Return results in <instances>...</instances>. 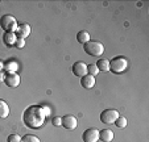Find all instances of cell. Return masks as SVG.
Returning a JSON list of instances; mask_svg holds the SVG:
<instances>
[{
  "label": "cell",
  "instance_id": "cell-8",
  "mask_svg": "<svg viewBox=\"0 0 149 142\" xmlns=\"http://www.w3.org/2000/svg\"><path fill=\"white\" fill-rule=\"evenodd\" d=\"M77 125H78V121H77V118L74 116L66 114V116L62 117V126L65 129H68V130H74V129L77 128Z\"/></svg>",
  "mask_w": 149,
  "mask_h": 142
},
{
  "label": "cell",
  "instance_id": "cell-16",
  "mask_svg": "<svg viewBox=\"0 0 149 142\" xmlns=\"http://www.w3.org/2000/svg\"><path fill=\"white\" fill-rule=\"evenodd\" d=\"M96 67L99 69V71H110V61L108 59H99L96 62Z\"/></svg>",
  "mask_w": 149,
  "mask_h": 142
},
{
  "label": "cell",
  "instance_id": "cell-25",
  "mask_svg": "<svg viewBox=\"0 0 149 142\" xmlns=\"http://www.w3.org/2000/svg\"><path fill=\"white\" fill-rule=\"evenodd\" d=\"M3 70H4V62L0 61V71H3Z\"/></svg>",
  "mask_w": 149,
  "mask_h": 142
},
{
  "label": "cell",
  "instance_id": "cell-2",
  "mask_svg": "<svg viewBox=\"0 0 149 142\" xmlns=\"http://www.w3.org/2000/svg\"><path fill=\"white\" fill-rule=\"evenodd\" d=\"M128 69V61L124 57H115L110 61V71L113 74H121Z\"/></svg>",
  "mask_w": 149,
  "mask_h": 142
},
{
  "label": "cell",
  "instance_id": "cell-23",
  "mask_svg": "<svg viewBox=\"0 0 149 142\" xmlns=\"http://www.w3.org/2000/svg\"><path fill=\"white\" fill-rule=\"evenodd\" d=\"M24 46H25V39L17 38L16 39V44H15V47H17V49H23Z\"/></svg>",
  "mask_w": 149,
  "mask_h": 142
},
{
  "label": "cell",
  "instance_id": "cell-22",
  "mask_svg": "<svg viewBox=\"0 0 149 142\" xmlns=\"http://www.w3.org/2000/svg\"><path fill=\"white\" fill-rule=\"evenodd\" d=\"M52 124H53L54 126H62V117H59V116L53 117V120H52Z\"/></svg>",
  "mask_w": 149,
  "mask_h": 142
},
{
  "label": "cell",
  "instance_id": "cell-13",
  "mask_svg": "<svg viewBox=\"0 0 149 142\" xmlns=\"http://www.w3.org/2000/svg\"><path fill=\"white\" fill-rule=\"evenodd\" d=\"M16 39H17V36L16 33H11V32H4L3 34V41L7 46H15L16 44Z\"/></svg>",
  "mask_w": 149,
  "mask_h": 142
},
{
  "label": "cell",
  "instance_id": "cell-6",
  "mask_svg": "<svg viewBox=\"0 0 149 142\" xmlns=\"http://www.w3.org/2000/svg\"><path fill=\"white\" fill-rule=\"evenodd\" d=\"M20 82H21V79H20V76H19V74H17V73H8V74H6L4 83H6L7 87H9V88H16V87H19Z\"/></svg>",
  "mask_w": 149,
  "mask_h": 142
},
{
  "label": "cell",
  "instance_id": "cell-24",
  "mask_svg": "<svg viewBox=\"0 0 149 142\" xmlns=\"http://www.w3.org/2000/svg\"><path fill=\"white\" fill-rule=\"evenodd\" d=\"M4 79H6V74L3 71H0V82H4Z\"/></svg>",
  "mask_w": 149,
  "mask_h": 142
},
{
  "label": "cell",
  "instance_id": "cell-12",
  "mask_svg": "<svg viewBox=\"0 0 149 142\" xmlns=\"http://www.w3.org/2000/svg\"><path fill=\"white\" fill-rule=\"evenodd\" d=\"M113 132L111 129H103L99 130V139H102L103 142H112L113 139Z\"/></svg>",
  "mask_w": 149,
  "mask_h": 142
},
{
  "label": "cell",
  "instance_id": "cell-5",
  "mask_svg": "<svg viewBox=\"0 0 149 142\" xmlns=\"http://www.w3.org/2000/svg\"><path fill=\"white\" fill-rule=\"evenodd\" d=\"M119 117V112L116 109H106L100 113V121L103 124H113Z\"/></svg>",
  "mask_w": 149,
  "mask_h": 142
},
{
  "label": "cell",
  "instance_id": "cell-7",
  "mask_svg": "<svg viewBox=\"0 0 149 142\" xmlns=\"http://www.w3.org/2000/svg\"><path fill=\"white\" fill-rule=\"evenodd\" d=\"M83 142H98L99 141V130L96 128H90L83 132Z\"/></svg>",
  "mask_w": 149,
  "mask_h": 142
},
{
  "label": "cell",
  "instance_id": "cell-14",
  "mask_svg": "<svg viewBox=\"0 0 149 142\" xmlns=\"http://www.w3.org/2000/svg\"><path fill=\"white\" fill-rule=\"evenodd\" d=\"M9 116V107L4 100L0 99V118H7Z\"/></svg>",
  "mask_w": 149,
  "mask_h": 142
},
{
  "label": "cell",
  "instance_id": "cell-1",
  "mask_svg": "<svg viewBox=\"0 0 149 142\" xmlns=\"http://www.w3.org/2000/svg\"><path fill=\"white\" fill-rule=\"evenodd\" d=\"M49 109L40 105H31L25 109L23 114V121L29 129H40L45 124L46 116L49 114Z\"/></svg>",
  "mask_w": 149,
  "mask_h": 142
},
{
  "label": "cell",
  "instance_id": "cell-15",
  "mask_svg": "<svg viewBox=\"0 0 149 142\" xmlns=\"http://www.w3.org/2000/svg\"><path fill=\"white\" fill-rule=\"evenodd\" d=\"M77 39H78L79 44H87L88 41H91L90 39V34H88V32L86 30H81L78 32V34H77Z\"/></svg>",
  "mask_w": 149,
  "mask_h": 142
},
{
  "label": "cell",
  "instance_id": "cell-20",
  "mask_svg": "<svg viewBox=\"0 0 149 142\" xmlns=\"http://www.w3.org/2000/svg\"><path fill=\"white\" fill-rule=\"evenodd\" d=\"M4 69L8 71V73H16V70H17V64L15 63V62L9 61L7 62V64H4Z\"/></svg>",
  "mask_w": 149,
  "mask_h": 142
},
{
  "label": "cell",
  "instance_id": "cell-3",
  "mask_svg": "<svg viewBox=\"0 0 149 142\" xmlns=\"http://www.w3.org/2000/svg\"><path fill=\"white\" fill-rule=\"evenodd\" d=\"M83 49L91 57H100L104 53V46L99 41H88L87 44L83 45Z\"/></svg>",
  "mask_w": 149,
  "mask_h": 142
},
{
  "label": "cell",
  "instance_id": "cell-18",
  "mask_svg": "<svg viewBox=\"0 0 149 142\" xmlns=\"http://www.w3.org/2000/svg\"><path fill=\"white\" fill-rule=\"evenodd\" d=\"M115 124L116 126H118V128H120V129H124L127 126V124H128V121H127V118L125 117H123V116H119L118 117V120L115 121Z\"/></svg>",
  "mask_w": 149,
  "mask_h": 142
},
{
  "label": "cell",
  "instance_id": "cell-9",
  "mask_svg": "<svg viewBox=\"0 0 149 142\" xmlns=\"http://www.w3.org/2000/svg\"><path fill=\"white\" fill-rule=\"evenodd\" d=\"M73 73L75 76H79V78H82V76H84L86 74H87V64L84 63V62H75V63L73 64Z\"/></svg>",
  "mask_w": 149,
  "mask_h": 142
},
{
  "label": "cell",
  "instance_id": "cell-19",
  "mask_svg": "<svg viewBox=\"0 0 149 142\" xmlns=\"http://www.w3.org/2000/svg\"><path fill=\"white\" fill-rule=\"evenodd\" d=\"M21 142H41L38 137L33 136V134H25V136L21 138Z\"/></svg>",
  "mask_w": 149,
  "mask_h": 142
},
{
  "label": "cell",
  "instance_id": "cell-11",
  "mask_svg": "<svg viewBox=\"0 0 149 142\" xmlns=\"http://www.w3.org/2000/svg\"><path fill=\"white\" fill-rule=\"evenodd\" d=\"M81 86L86 89H91L94 86H95V78L88 75V74H86L84 76L81 78Z\"/></svg>",
  "mask_w": 149,
  "mask_h": 142
},
{
  "label": "cell",
  "instance_id": "cell-21",
  "mask_svg": "<svg viewBox=\"0 0 149 142\" xmlns=\"http://www.w3.org/2000/svg\"><path fill=\"white\" fill-rule=\"evenodd\" d=\"M7 142H21V137L19 134H9Z\"/></svg>",
  "mask_w": 149,
  "mask_h": 142
},
{
  "label": "cell",
  "instance_id": "cell-17",
  "mask_svg": "<svg viewBox=\"0 0 149 142\" xmlns=\"http://www.w3.org/2000/svg\"><path fill=\"white\" fill-rule=\"evenodd\" d=\"M87 74H88V75H91V76H94V78H95V76L99 74V69L96 67L95 63L87 64Z\"/></svg>",
  "mask_w": 149,
  "mask_h": 142
},
{
  "label": "cell",
  "instance_id": "cell-10",
  "mask_svg": "<svg viewBox=\"0 0 149 142\" xmlns=\"http://www.w3.org/2000/svg\"><path fill=\"white\" fill-rule=\"evenodd\" d=\"M31 34V26H29V24H26V22H23V24H20L19 26H17V30H16V36L17 38H23L25 39L26 37Z\"/></svg>",
  "mask_w": 149,
  "mask_h": 142
},
{
  "label": "cell",
  "instance_id": "cell-4",
  "mask_svg": "<svg viewBox=\"0 0 149 142\" xmlns=\"http://www.w3.org/2000/svg\"><path fill=\"white\" fill-rule=\"evenodd\" d=\"M0 26L6 32L16 33L19 24H17V20L15 19L12 15H4V16H1V19H0Z\"/></svg>",
  "mask_w": 149,
  "mask_h": 142
}]
</instances>
